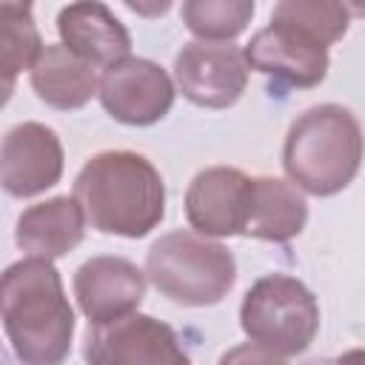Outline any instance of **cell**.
<instances>
[{"label":"cell","instance_id":"obj_1","mask_svg":"<svg viewBox=\"0 0 365 365\" xmlns=\"http://www.w3.org/2000/svg\"><path fill=\"white\" fill-rule=\"evenodd\" d=\"M91 228L140 240L165 217V182L137 151H100L74 177L71 194Z\"/></svg>","mask_w":365,"mask_h":365},{"label":"cell","instance_id":"obj_2","mask_svg":"<svg viewBox=\"0 0 365 365\" xmlns=\"http://www.w3.org/2000/svg\"><path fill=\"white\" fill-rule=\"evenodd\" d=\"M0 317L23 365H63L71 351L74 311L51 259L26 257L3 271Z\"/></svg>","mask_w":365,"mask_h":365},{"label":"cell","instance_id":"obj_3","mask_svg":"<svg viewBox=\"0 0 365 365\" xmlns=\"http://www.w3.org/2000/svg\"><path fill=\"white\" fill-rule=\"evenodd\" d=\"M362 157V125L336 103L302 111L291 123L282 145V168L288 180L314 197L339 194L356 177Z\"/></svg>","mask_w":365,"mask_h":365},{"label":"cell","instance_id":"obj_4","mask_svg":"<svg viewBox=\"0 0 365 365\" xmlns=\"http://www.w3.org/2000/svg\"><path fill=\"white\" fill-rule=\"evenodd\" d=\"M145 277L177 305H217L237 279L234 254L197 231H171L151 242L145 254Z\"/></svg>","mask_w":365,"mask_h":365},{"label":"cell","instance_id":"obj_5","mask_svg":"<svg viewBox=\"0 0 365 365\" xmlns=\"http://www.w3.org/2000/svg\"><path fill=\"white\" fill-rule=\"evenodd\" d=\"M240 325L251 342L279 356H297L311 348L319 331V305L297 277L268 274L245 291Z\"/></svg>","mask_w":365,"mask_h":365},{"label":"cell","instance_id":"obj_6","mask_svg":"<svg viewBox=\"0 0 365 365\" xmlns=\"http://www.w3.org/2000/svg\"><path fill=\"white\" fill-rule=\"evenodd\" d=\"M83 356L86 365H191L174 328L137 311L111 322H88Z\"/></svg>","mask_w":365,"mask_h":365},{"label":"cell","instance_id":"obj_7","mask_svg":"<svg viewBox=\"0 0 365 365\" xmlns=\"http://www.w3.org/2000/svg\"><path fill=\"white\" fill-rule=\"evenodd\" d=\"M174 83L200 108H228L248 86V63L231 43L191 40L174 57Z\"/></svg>","mask_w":365,"mask_h":365},{"label":"cell","instance_id":"obj_8","mask_svg":"<svg viewBox=\"0 0 365 365\" xmlns=\"http://www.w3.org/2000/svg\"><path fill=\"white\" fill-rule=\"evenodd\" d=\"M248 68L294 88L319 86L328 74V46L305 34L302 29L274 20L259 29L242 48Z\"/></svg>","mask_w":365,"mask_h":365},{"label":"cell","instance_id":"obj_9","mask_svg":"<svg viewBox=\"0 0 365 365\" xmlns=\"http://www.w3.org/2000/svg\"><path fill=\"white\" fill-rule=\"evenodd\" d=\"M103 108L125 125H154L174 106V83L154 60L125 57L100 77Z\"/></svg>","mask_w":365,"mask_h":365},{"label":"cell","instance_id":"obj_10","mask_svg":"<svg viewBox=\"0 0 365 365\" xmlns=\"http://www.w3.org/2000/svg\"><path fill=\"white\" fill-rule=\"evenodd\" d=\"M63 177V143L43 123H20L0 145V182L11 197H34Z\"/></svg>","mask_w":365,"mask_h":365},{"label":"cell","instance_id":"obj_11","mask_svg":"<svg viewBox=\"0 0 365 365\" xmlns=\"http://www.w3.org/2000/svg\"><path fill=\"white\" fill-rule=\"evenodd\" d=\"M251 177L231 165L202 168L185 191V220L202 237L242 234L248 217Z\"/></svg>","mask_w":365,"mask_h":365},{"label":"cell","instance_id":"obj_12","mask_svg":"<svg viewBox=\"0 0 365 365\" xmlns=\"http://www.w3.org/2000/svg\"><path fill=\"white\" fill-rule=\"evenodd\" d=\"M74 297L91 325L128 317L145 297V274L125 257L103 254L74 271Z\"/></svg>","mask_w":365,"mask_h":365},{"label":"cell","instance_id":"obj_13","mask_svg":"<svg viewBox=\"0 0 365 365\" xmlns=\"http://www.w3.org/2000/svg\"><path fill=\"white\" fill-rule=\"evenodd\" d=\"M57 31L63 46L91 66L111 68L114 63L131 57V37L106 3L88 0L60 9Z\"/></svg>","mask_w":365,"mask_h":365},{"label":"cell","instance_id":"obj_14","mask_svg":"<svg viewBox=\"0 0 365 365\" xmlns=\"http://www.w3.org/2000/svg\"><path fill=\"white\" fill-rule=\"evenodd\" d=\"M86 234V214L80 202L68 194L29 205L14 228V242L20 251L37 259H57L74 251Z\"/></svg>","mask_w":365,"mask_h":365},{"label":"cell","instance_id":"obj_15","mask_svg":"<svg viewBox=\"0 0 365 365\" xmlns=\"http://www.w3.org/2000/svg\"><path fill=\"white\" fill-rule=\"evenodd\" d=\"M308 222V202L294 182L279 177H251L248 217L242 237L288 242L302 234Z\"/></svg>","mask_w":365,"mask_h":365},{"label":"cell","instance_id":"obj_16","mask_svg":"<svg viewBox=\"0 0 365 365\" xmlns=\"http://www.w3.org/2000/svg\"><path fill=\"white\" fill-rule=\"evenodd\" d=\"M29 83L34 94L57 111L83 108L100 91L94 66L68 51L63 43H46L43 54L29 71Z\"/></svg>","mask_w":365,"mask_h":365},{"label":"cell","instance_id":"obj_17","mask_svg":"<svg viewBox=\"0 0 365 365\" xmlns=\"http://www.w3.org/2000/svg\"><path fill=\"white\" fill-rule=\"evenodd\" d=\"M0 43H3V77H6V97L11 94L14 77L37 63L43 54V40L31 17V6L26 3H3L0 6Z\"/></svg>","mask_w":365,"mask_h":365},{"label":"cell","instance_id":"obj_18","mask_svg":"<svg viewBox=\"0 0 365 365\" xmlns=\"http://www.w3.org/2000/svg\"><path fill=\"white\" fill-rule=\"evenodd\" d=\"M254 17L251 0H185L182 23L200 40H234Z\"/></svg>","mask_w":365,"mask_h":365},{"label":"cell","instance_id":"obj_19","mask_svg":"<svg viewBox=\"0 0 365 365\" xmlns=\"http://www.w3.org/2000/svg\"><path fill=\"white\" fill-rule=\"evenodd\" d=\"M271 17L302 29L322 46H331L348 31L351 9L336 0H282L274 6Z\"/></svg>","mask_w":365,"mask_h":365},{"label":"cell","instance_id":"obj_20","mask_svg":"<svg viewBox=\"0 0 365 365\" xmlns=\"http://www.w3.org/2000/svg\"><path fill=\"white\" fill-rule=\"evenodd\" d=\"M217 365H288V362H285V356H279L257 342H242V345L228 348Z\"/></svg>","mask_w":365,"mask_h":365},{"label":"cell","instance_id":"obj_21","mask_svg":"<svg viewBox=\"0 0 365 365\" xmlns=\"http://www.w3.org/2000/svg\"><path fill=\"white\" fill-rule=\"evenodd\" d=\"M325 365H365V348H351V351L339 354L336 359H331Z\"/></svg>","mask_w":365,"mask_h":365}]
</instances>
